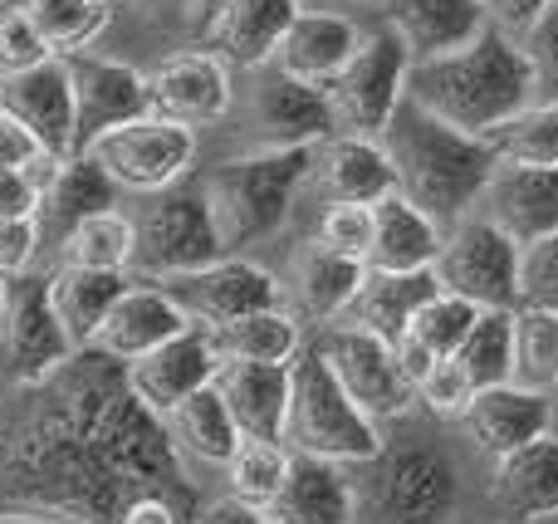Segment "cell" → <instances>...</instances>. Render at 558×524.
I'll use <instances>...</instances> for the list:
<instances>
[{
	"instance_id": "43",
	"label": "cell",
	"mask_w": 558,
	"mask_h": 524,
	"mask_svg": "<svg viewBox=\"0 0 558 524\" xmlns=\"http://www.w3.org/2000/svg\"><path fill=\"white\" fill-rule=\"evenodd\" d=\"M471 398H475V382L465 378V368L456 358H436V368L416 382V407H426L441 422H461Z\"/></svg>"
},
{
	"instance_id": "8",
	"label": "cell",
	"mask_w": 558,
	"mask_h": 524,
	"mask_svg": "<svg viewBox=\"0 0 558 524\" xmlns=\"http://www.w3.org/2000/svg\"><path fill=\"white\" fill-rule=\"evenodd\" d=\"M520 260L524 245L505 235L490 216L471 211L446 231V245L436 255V280L441 290L481 309H520Z\"/></svg>"
},
{
	"instance_id": "41",
	"label": "cell",
	"mask_w": 558,
	"mask_h": 524,
	"mask_svg": "<svg viewBox=\"0 0 558 524\" xmlns=\"http://www.w3.org/2000/svg\"><path fill=\"white\" fill-rule=\"evenodd\" d=\"M500 162H530V167H558V103L534 98L514 118H505L490 133Z\"/></svg>"
},
{
	"instance_id": "42",
	"label": "cell",
	"mask_w": 558,
	"mask_h": 524,
	"mask_svg": "<svg viewBox=\"0 0 558 524\" xmlns=\"http://www.w3.org/2000/svg\"><path fill=\"white\" fill-rule=\"evenodd\" d=\"M475 314H481V304H471V300H461V294H451V290H436L432 300L416 309V319H412V339L422 343L426 353H436V358H451L456 349H461V339L471 333V324H475Z\"/></svg>"
},
{
	"instance_id": "21",
	"label": "cell",
	"mask_w": 558,
	"mask_h": 524,
	"mask_svg": "<svg viewBox=\"0 0 558 524\" xmlns=\"http://www.w3.org/2000/svg\"><path fill=\"white\" fill-rule=\"evenodd\" d=\"M461 427H465V437L475 441V451H481L485 461H495V456H505V451L554 431V398L549 392L520 388V382H495V388H481L471 398Z\"/></svg>"
},
{
	"instance_id": "18",
	"label": "cell",
	"mask_w": 558,
	"mask_h": 524,
	"mask_svg": "<svg viewBox=\"0 0 558 524\" xmlns=\"http://www.w3.org/2000/svg\"><path fill=\"white\" fill-rule=\"evenodd\" d=\"M216 368H221V353H216L211 329L192 324V329H182L177 339H167L162 349H153L137 363H128L123 373H128L133 398L143 402L147 412L167 417L177 402H186L192 392H202L206 382H216Z\"/></svg>"
},
{
	"instance_id": "2",
	"label": "cell",
	"mask_w": 558,
	"mask_h": 524,
	"mask_svg": "<svg viewBox=\"0 0 558 524\" xmlns=\"http://www.w3.org/2000/svg\"><path fill=\"white\" fill-rule=\"evenodd\" d=\"M407 98L436 113L441 123L461 133L490 137L505 118H514L524 103H534V78L520 39L500 25H485L481 39H471L456 54L416 59L407 69Z\"/></svg>"
},
{
	"instance_id": "47",
	"label": "cell",
	"mask_w": 558,
	"mask_h": 524,
	"mask_svg": "<svg viewBox=\"0 0 558 524\" xmlns=\"http://www.w3.org/2000/svg\"><path fill=\"white\" fill-rule=\"evenodd\" d=\"M520 304L530 309H558V231L524 245L520 260Z\"/></svg>"
},
{
	"instance_id": "29",
	"label": "cell",
	"mask_w": 558,
	"mask_h": 524,
	"mask_svg": "<svg viewBox=\"0 0 558 524\" xmlns=\"http://www.w3.org/2000/svg\"><path fill=\"white\" fill-rule=\"evenodd\" d=\"M118 192H123V186L108 176V167L98 162L94 153H74V157H64V162L54 167V176L45 182L35 221H39V231L54 235V245H59L78 221L118 206Z\"/></svg>"
},
{
	"instance_id": "24",
	"label": "cell",
	"mask_w": 558,
	"mask_h": 524,
	"mask_svg": "<svg viewBox=\"0 0 558 524\" xmlns=\"http://www.w3.org/2000/svg\"><path fill=\"white\" fill-rule=\"evenodd\" d=\"M216 392L226 398L241 437L284 441L289 422V363H245L221 358L216 368Z\"/></svg>"
},
{
	"instance_id": "7",
	"label": "cell",
	"mask_w": 558,
	"mask_h": 524,
	"mask_svg": "<svg viewBox=\"0 0 558 524\" xmlns=\"http://www.w3.org/2000/svg\"><path fill=\"white\" fill-rule=\"evenodd\" d=\"M64 324L49 304V275L20 270L0 280V378L10 388H39L74 358Z\"/></svg>"
},
{
	"instance_id": "48",
	"label": "cell",
	"mask_w": 558,
	"mask_h": 524,
	"mask_svg": "<svg viewBox=\"0 0 558 524\" xmlns=\"http://www.w3.org/2000/svg\"><path fill=\"white\" fill-rule=\"evenodd\" d=\"M39 216V182L25 167H0V221H29Z\"/></svg>"
},
{
	"instance_id": "12",
	"label": "cell",
	"mask_w": 558,
	"mask_h": 524,
	"mask_svg": "<svg viewBox=\"0 0 558 524\" xmlns=\"http://www.w3.org/2000/svg\"><path fill=\"white\" fill-rule=\"evenodd\" d=\"M383 524H446L461 505V471L441 447H397L373 461Z\"/></svg>"
},
{
	"instance_id": "15",
	"label": "cell",
	"mask_w": 558,
	"mask_h": 524,
	"mask_svg": "<svg viewBox=\"0 0 558 524\" xmlns=\"http://www.w3.org/2000/svg\"><path fill=\"white\" fill-rule=\"evenodd\" d=\"M251 98H245V123L260 133V147H318L338 133L328 88L304 84L275 64L251 69Z\"/></svg>"
},
{
	"instance_id": "3",
	"label": "cell",
	"mask_w": 558,
	"mask_h": 524,
	"mask_svg": "<svg viewBox=\"0 0 558 524\" xmlns=\"http://www.w3.org/2000/svg\"><path fill=\"white\" fill-rule=\"evenodd\" d=\"M383 147L397 172V192L412 196L446 231H451L461 216L475 211L485 182H490L495 167H500V153H495L490 137L461 133V127L441 123V118L426 113L412 98H402L392 123L383 127Z\"/></svg>"
},
{
	"instance_id": "30",
	"label": "cell",
	"mask_w": 558,
	"mask_h": 524,
	"mask_svg": "<svg viewBox=\"0 0 558 524\" xmlns=\"http://www.w3.org/2000/svg\"><path fill=\"white\" fill-rule=\"evenodd\" d=\"M436 290H441L436 265H432V270H367L363 290L353 294L343 324H357V329H367V333H377V339L397 343L407 329H412L416 309H422Z\"/></svg>"
},
{
	"instance_id": "11",
	"label": "cell",
	"mask_w": 558,
	"mask_h": 524,
	"mask_svg": "<svg viewBox=\"0 0 558 524\" xmlns=\"http://www.w3.org/2000/svg\"><path fill=\"white\" fill-rule=\"evenodd\" d=\"M88 153L108 167V176L118 186L153 196V192H167L172 182H182V176H192L196 127L162 113H143L123 127H108Z\"/></svg>"
},
{
	"instance_id": "25",
	"label": "cell",
	"mask_w": 558,
	"mask_h": 524,
	"mask_svg": "<svg viewBox=\"0 0 558 524\" xmlns=\"http://www.w3.org/2000/svg\"><path fill=\"white\" fill-rule=\"evenodd\" d=\"M357 515V490L338 461L324 456H299L289 461V476L270 500L275 524H353Z\"/></svg>"
},
{
	"instance_id": "36",
	"label": "cell",
	"mask_w": 558,
	"mask_h": 524,
	"mask_svg": "<svg viewBox=\"0 0 558 524\" xmlns=\"http://www.w3.org/2000/svg\"><path fill=\"white\" fill-rule=\"evenodd\" d=\"M133 245H137V226L128 221L118 206L78 221L74 231L59 241L64 265H84V270H128L133 275Z\"/></svg>"
},
{
	"instance_id": "35",
	"label": "cell",
	"mask_w": 558,
	"mask_h": 524,
	"mask_svg": "<svg viewBox=\"0 0 558 524\" xmlns=\"http://www.w3.org/2000/svg\"><path fill=\"white\" fill-rule=\"evenodd\" d=\"M211 339L221 358H245V363H294L299 349H304V329H299V319L284 304L241 314V319L211 329Z\"/></svg>"
},
{
	"instance_id": "44",
	"label": "cell",
	"mask_w": 558,
	"mask_h": 524,
	"mask_svg": "<svg viewBox=\"0 0 558 524\" xmlns=\"http://www.w3.org/2000/svg\"><path fill=\"white\" fill-rule=\"evenodd\" d=\"M314 241H324L328 251L353 255V260H367V251H373V206H363V202L324 206Z\"/></svg>"
},
{
	"instance_id": "27",
	"label": "cell",
	"mask_w": 558,
	"mask_h": 524,
	"mask_svg": "<svg viewBox=\"0 0 558 524\" xmlns=\"http://www.w3.org/2000/svg\"><path fill=\"white\" fill-rule=\"evenodd\" d=\"M387 25L397 29L416 64V59L456 54L471 39H481L490 15L481 10V0H387Z\"/></svg>"
},
{
	"instance_id": "45",
	"label": "cell",
	"mask_w": 558,
	"mask_h": 524,
	"mask_svg": "<svg viewBox=\"0 0 558 524\" xmlns=\"http://www.w3.org/2000/svg\"><path fill=\"white\" fill-rule=\"evenodd\" d=\"M520 49H524V59H530L534 98L558 103V0L520 35Z\"/></svg>"
},
{
	"instance_id": "13",
	"label": "cell",
	"mask_w": 558,
	"mask_h": 524,
	"mask_svg": "<svg viewBox=\"0 0 558 524\" xmlns=\"http://www.w3.org/2000/svg\"><path fill=\"white\" fill-rule=\"evenodd\" d=\"M157 284H162L186 309V319L202 324V329H221V324L241 319V314L284 304V284H279L265 265L245 260V255H221V260L202 265V270L167 275V280H157Z\"/></svg>"
},
{
	"instance_id": "19",
	"label": "cell",
	"mask_w": 558,
	"mask_h": 524,
	"mask_svg": "<svg viewBox=\"0 0 558 524\" xmlns=\"http://www.w3.org/2000/svg\"><path fill=\"white\" fill-rule=\"evenodd\" d=\"M182 329H192V319H186L182 304H177L157 280H137L133 275L128 290L113 300L108 319L98 324V333H94L88 349L128 368V363H137L143 353H153V349H162L167 339H177Z\"/></svg>"
},
{
	"instance_id": "40",
	"label": "cell",
	"mask_w": 558,
	"mask_h": 524,
	"mask_svg": "<svg viewBox=\"0 0 558 524\" xmlns=\"http://www.w3.org/2000/svg\"><path fill=\"white\" fill-rule=\"evenodd\" d=\"M39 29H45L54 54H78L94 49V39L108 29L113 5L108 0H15Z\"/></svg>"
},
{
	"instance_id": "49",
	"label": "cell",
	"mask_w": 558,
	"mask_h": 524,
	"mask_svg": "<svg viewBox=\"0 0 558 524\" xmlns=\"http://www.w3.org/2000/svg\"><path fill=\"white\" fill-rule=\"evenodd\" d=\"M35 245H39V221L35 216H29V221H0V280L29 270Z\"/></svg>"
},
{
	"instance_id": "31",
	"label": "cell",
	"mask_w": 558,
	"mask_h": 524,
	"mask_svg": "<svg viewBox=\"0 0 558 524\" xmlns=\"http://www.w3.org/2000/svg\"><path fill=\"white\" fill-rule=\"evenodd\" d=\"M299 10H304V0H231V10H226L221 25L206 39V49H216L231 69L251 74V69L275 59L279 39L294 25Z\"/></svg>"
},
{
	"instance_id": "16",
	"label": "cell",
	"mask_w": 558,
	"mask_h": 524,
	"mask_svg": "<svg viewBox=\"0 0 558 524\" xmlns=\"http://www.w3.org/2000/svg\"><path fill=\"white\" fill-rule=\"evenodd\" d=\"M0 113L25 123L49 157H74V78H69V59L49 54L29 69L0 74Z\"/></svg>"
},
{
	"instance_id": "23",
	"label": "cell",
	"mask_w": 558,
	"mask_h": 524,
	"mask_svg": "<svg viewBox=\"0 0 558 524\" xmlns=\"http://www.w3.org/2000/svg\"><path fill=\"white\" fill-rule=\"evenodd\" d=\"M314 192L324 196V206L333 202H363L373 206L377 196L397 192V172L387 162L383 137L363 133H333L314 147V172H308Z\"/></svg>"
},
{
	"instance_id": "14",
	"label": "cell",
	"mask_w": 558,
	"mask_h": 524,
	"mask_svg": "<svg viewBox=\"0 0 558 524\" xmlns=\"http://www.w3.org/2000/svg\"><path fill=\"white\" fill-rule=\"evenodd\" d=\"M69 59L74 78V153H88L108 127H123L133 118L153 113V88L147 74L123 59H108L98 49H78Z\"/></svg>"
},
{
	"instance_id": "6",
	"label": "cell",
	"mask_w": 558,
	"mask_h": 524,
	"mask_svg": "<svg viewBox=\"0 0 558 524\" xmlns=\"http://www.w3.org/2000/svg\"><path fill=\"white\" fill-rule=\"evenodd\" d=\"M137 245H133V275L137 280H167L202 265L221 260L226 241L216 226L211 196L202 176H182L167 192H153L147 211L137 216Z\"/></svg>"
},
{
	"instance_id": "32",
	"label": "cell",
	"mask_w": 558,
	"mask_h": 524,
	"mask_svg": "<svg viewBox=\"0 0 558 524\" xmlns=\"http://www.w3.org/2000/svg\"><path fill=\"white\" fill-rule=\"evenodd\" d=\"M367 280V260H353L343 251H328L324 241H308L294 255V300L304 309V319L333 324L348 314L353 294Z\"/></svg>"
},
{
	"instance_id": "5",
	"label": "cell",
	"mask_w": 558,
	"mask_h": 524,
	"mask_svg": "<svg viewBox=\"0 0 558 524\" xmlns=\"http://www.w3.org/2000/svg\"><path fill=\"white\" fill-rule=\"evenodd\" d=\"M284 447L299 456L338 461V466H373L383 456V427L348 398V388L314 353V343H304L299 358L289 363Z\"/></svg>"
},
{
	"instance_id": "26",
	"label": "cell",
	"mask_w": 558,
	"mask_h": 524,
	"mask_svg": "<svg viewBox=\"0 0 558 524\" xmlns=\"http://www.w3.org/2000/svg\"><path fill=\"white\" fill-rule=\"evenodd\" d=\"M363 45V29L353 25L348 15H328V10H299L294 25L284 29V39H279L275 69H284V74L304 78V84H318L328 88L338 78V69L353 59V49Z\"/></svg>"
},
{
	"instance_id": "1",
	"label": "cell",
	"mask_w": 558,
	"mask_h": 524,
	"mask_svg": "<svg viewBox=\"0 0 558 524\" xmlns=\"http://www.w3.org/2000/svg\"><path fill=\"white\" fill-rule=\"evenodd\" d=\"M29 392L0 431V520L118 524L143 490H196L157 412L128 388L123 363L84 349Z\"/></svg>"
},
{
	"instance_id": "52",
	"label": "cell",
	"mask_w": 558,
	"mask_h": 524,
	"mask_svg": "<svg viewBox=\"0 0 558 524\" xmlns=\"http://www.w3.org/2000/svg\"><path fill=\"white\" fill-rule=\"evenodd\" d=\"M196 524H275V520H270V510L245 505V500L226 496V500H211V505H202Z\"/></svg>"
},
{
	"instance_id": "22",
	"label": "cell",
	"mask_w": 558,
	"mask_h": 524,
	"mask_svg": "<svg viewBox=\"0 0 558 524\" xmlns=\"http://www.w3.org/2000/svg\"><path fill=\"white\" fill-rule=\"evenodd\" d=\"M490 500L520 524H554L558 520V437L524 441L490 461Z\"/></svg>"
},
{
	"instance_id": "50",
	"label": "cell",
	"mask_w": 558,
	"mask_h": 524,
	"mask_svg": "<svg viewBox=\"0 0 558 524\" xmlns=\"http://www.w3.org/2000/svg\"><path fill=\"white\" fill-rule=\"evenodd\" d=\"M39 157H49L45 147H39V137L29 133L25 123H15L10 113H0V167H25V172H35Z\"/></svg>"
},
{
	"instance_id": "28",
	"label": "cell",
	"mask_w": 558,
	"mask_h": 524,
	"mask_svg": "<svg viewBox=\"0 0 558 524\" xmlns=\"http://www.w3.org/2000/svg\"><path fill=\"white\" fill-rule=\"evenodd\" d=\"M446 245V226L432 221L412 196L387 192L373 202V251L367 270H432Z\"/></svg>"
},
{
	"instance_id": "37",
	"label": "cell",
	"mask_w": 558,
	"mask_h": 524,
	"mask_svg": "<svg viewBox=\"0 0 558 524\" xmlns=\"http://www.w3.org/2000/svg\"><path fill=\"white\" fill-rule=\"evenodd\" d=\"M465 368V378L481 388H495V382H510L514 373V309H481L471 324V333L461 339V349L451 353Z\"/></svg>"
},
{
	"instance_id": "9",
	"label": "cell",
	"mask_w": 558,
	"mask_h": 524,
	"mask_svg": "<svg viewBox=\"0 0 558 524\" xmlns=\"http://www.w3.org/2000/svg\"><path fill=\"white\" fill-rule=\"evenodd\" d=\"M308 343H314V353L333 368V378L348 388V398H353L377 427H383V422H402L407 412L416 407V388L402 373L397 349L387 339L357 329V324L333 319V324H318V333Z\"/></svg>"
},
{
	"instance_id": "33",
	"label": "cell",
	"mask_w": 558,
	"mask_h": 524,
	"mask_svg": "<svg viewBox=\"0 0 558 524\" xmlns=\"http://www.w3.org/2000/svg\"><path fill=\"white\" fill-rule=\"evenodd\" d=\"M128 280H133L128 270H84V265H59V275H49V304H54L59 324L78 353L94 343L98 324L108 319Z\"/></svg>"
},
{
	"instance_id": "20",
	"label": "cell",
	"mask_w": 558,
	"mask_h": 524,
	"mask_svg": "<svg viewBox=\"0 0 558 524\" xmlns=\"http://www.w3.org/2000/svg\"><path fill=\"white\" fill-rule=\"evenodd\" d=\"M475 211L490 216L505 235L520 245H534L558 231V167H530V162H500L485 182Z\"/></svg>"
},
{
	"instance_id": "34",
	"label": "cell",
	"mask_w": 558,
	"mask_h": 524,
	"mask_svg": "<svg viewBox=\"0 0 558 524\" xmlns=\"http://www.w3.org/2000/svg\"><path fill=\"white\" fill-rule=\"evenodd\" d=\"M162 422H167V431H172L177 451H182L186 461H196V466H226L231 451L241 447V427H235L226 398L216 392V382H206L202 392L177 402Z\"/></svg>"
},
{
	"instance_id": "17",
	"label": "cell",
	"mask_w": 558,
	"mask_h": 524,
	"mask_svg": "<svg viewBox=\"0 0 558 524\" xmlns=\"http://www.w3.org/2000/svg\"><path fill=\"white\" fill-rule=\"evenodd\" d=\"M147 88H153V113L177 118V123H216L231 113V64L216 49H182L167 54L147 69Z\"/></svg>"
},
{
	"instance_id": "10",
	"label": "cell",
	"mask_w": 558,
	"mask_h": 524,
	"mask_svg": "<svg viewBox=\"0 0 558 524\" xmlns=\"http://www.w3.org/2000/svg\"><path fill=\"white\" fill-rule=\"evenodd\" d=\"M407 69L412 54L397 39L392 25L363 35V45L353 49L338 78L328 84V103H333L338 133H363V137H383V127L392 123V113L407 98Z\"/></svg>"
},
{
	"instance_id": "51",
	"label": "cell",
	"mask_w": 558,
	"mask_h": 524,
	"mask_svg": "<svg viewBox=\"0 0 558 524\" xmlns=\"http://www.w3.org/2000/svg\"><path fill=\"white\" fill-rule=\"evenodd\" d=\"M549 5H554V0H481V10L490 15V25L510 29L514 39H520L524 29H530Z\"/></svg>"
},
{
	"instance_id": "4",
	"label": "cell",
	"mask_w": 558,
	"mask_h": 524,
	"mask_svg": "<svg viewBox=\"0 0 558 524\" xmlns=\"http://www.w3.org/2000/svg\"><path fill=\"white\" fill-rule=\"evenodd\" d=\"M314 172V147H255L202 176L221 226L226 255L251 251L284 231L299 186Z\"/></svg>"
},
{
	"instance_id": "39",
	"label": "cell",
	"mask_w": 558,
	"mask_h": 524,
	"mask_svg": "<svg viewBox=\"0 0 558 524\" xmlns=\"http://www.w3.org/2000/svg\"><path fill=\"white\" fill-rule=\"evenodd\" d=\"M289 461H294V451H289L284 441L241 437V447H235L231 461L221 466L226 490H231L235 500H245V505L270 510V500L279 496V486H284V476H289Z\"/></svg>"
},
{
	"instance_id": "38",
	"label": "cell",
	"mask_w": 558,
	"mask_h": 524,
	"mask_svg": "<svg viewBox=\"0 0 558 524\" xmlns=\"http://www.w3.org/2000/svg\"><path fill=\"white\" fill-rule=\"evenodd\" d=\"M510 382L534 392H558V309H514V373Z\"/></svg>"
},
{
	"instance_id": "46",
	"label": "cell",
	"mask_w": 558,
	"mask_h": 524,
	"mask_svg": "<svg viewBox=\"0 0 558 524\" xmlns=\"http://www.w3.org/2000/svg\"><path fill=\"white\" fill-rule=\"evenodd\" d=\"M49 54H54V49H49L45 29H39L35 20L15 5V0L0 5V74L29 69V64H39V59H49Z\"/></svg>"
}]
</instances>
